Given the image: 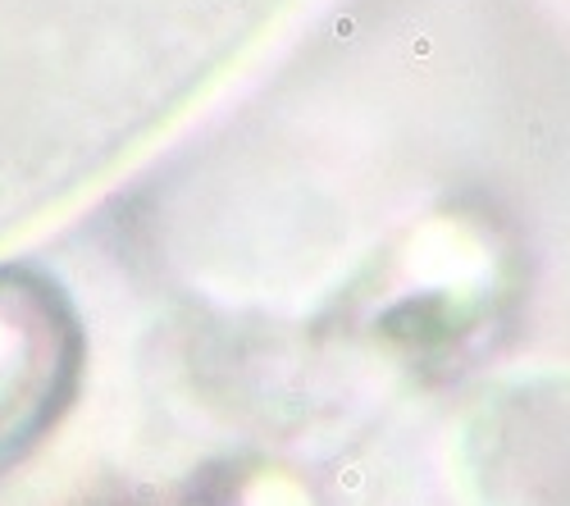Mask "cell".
Here are the masks:
<instances>
[{
    "label": "cell",
    "instance_id": "cell-1",
    "mask_svg": "<svg viewBox=\"0 0 570 506\" xmlns=\"http://www.w3.org/2000/svg\"><path fill=\"white\" fill-rule=\"evenodd\" d=\"M78 379V329L28 274L0 269V466L46 434Z\"/></svg>",
    "mask_w": 570,
    "mask_h": 506
}]
</instances>
